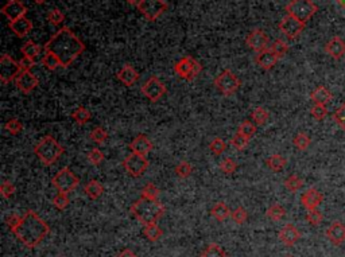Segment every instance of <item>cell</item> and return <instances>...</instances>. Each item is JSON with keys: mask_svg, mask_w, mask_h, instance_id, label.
Returning <instances> with one entry per match:
<instances>
[{"mask_svg": "<svg viewBox=\"0 0 345 257\" xmlns=\"http://www.w3.org/2000/svg\"><path fill=\"white\" fill-rule=\"evenodd\" d=\"M333 94L330 92L328 88L325 86H318L317 89H314L312 93H310V98L314 104H322V105H326L328 102L332 100Z\"/></svg>", "mask_w": 345, "mask_h": 257, "instance_id": "obj_25", "label": "cell"}, {"mask_svg": "<svg viewBox=\"0 0 345 257\" xmlns=\"http://www.w3.org/2000/svg\"><path fill=\"white\" fill-rule=\"evenodd\" d=\"M279 240L286 246H293L299 241L301 238V232L295 228L293 224H286L278 233Z\"/></svg>", "mask_w": 345, "mask_h": 257, "instance_id": "obj_19", "label": "cell"}, {"mask_svg": "<svg viewBox=\"0 0 345 257\" xmlns=\"http://www.w3.org/2000/svg\"><path fill=\"white\" fill-rule=\"evenodd\" d=\"M325 53L332 58L341 59L345 55V41L340 36H333L325 45Z\"/></svg>", "mask_w": 345, "mask_h": 257, "instance_id": "obj_20", "label": "cell"}, {"mask_svg": "<svg viewBox=\"0 0 345 257\" xmlns=\"http://www.w3.org/2000/svg\"><path fill=\"white\" fill-rule=\"evenodd\" d=\"M246 42H247L248 46L251 47L254 51H256V53H260V51L270 49V47H268L270 46V39L266 35V32L263 31V30H259V28L252 30V31L248 34V36L246 38Z\"/></svg>", "mask_w": 345, "mask_h": 257, "instance_id": "obj_14", "label": "cell"}, {"mask_svg": "<svg viewBox=\"0 0 345 257\" xmlns=\"http://www.w3.org/2000/svg\"><path fill=\"white\" fill-rule=\"evenodd\" d=\"M322 199H324V195L322 193L316 189V187H310L307 190L301 195V203L303 205L306 210H313V209H317L320 205H321Z\"/></svg>", "mask_w": 345, "mask_h": 257, "instance_id": "obj_18", "label": "cell"}, {"mask_svg": "<svg viewBox=\"0 0 345 257\" xmlns=\"http://www.w3.org/2000/svg\"><path fill=\"white\" fill-rule=\"evenodd\" d=\"M237 168V164L233 159L231 158H225L220 162V170L224 172V174H233Z\"/></svg>", "mask_w": 345, "mask_h": 257, "instance_id": "obj_47", "label": "cell"}, {"mask_svg": "<svg viewBox=\"0 0 345 257\" xmlns=\"http://www.w3.org/2000/svg\"><path fill=\"white\" fill-rule=\"evenodd\" d=\"M237 132L242 133L243 136L248 137V139H251L254 135H255L256 132V124L255 123H252V121L250 120H246L243 121L242 124H240L239 129H237Z\"/></svg>", "mask_w": 345, "mask_h": 257, "instance_id": "obj_39", "label": "cell"}, {"mask_svg": "<svg viewBox=\"0 0 345 257\" xmlns=\"http://www.w3.org/2000/svg\"><path fill=\"white\" fill-rule=\"evenodd\" d=\"M123 167H124L127 174H129L133 178H139L149 168V160L146 159V156L137 155V154L132 152L123 160Z\"/></svg>", "mask_w": 345, "mask_h": 257, "instance_id": "obj_10", "label": "cell"}, {"mask_svg": "<svg viewBox=\"0 0 345 257\" xmlns=\"http://www.w3.org/2000/svg\"><path fill=\"white\" fill-rule=\"evenodd\" d=\"M8 27L11 28V31L18 38H23V36L27 35L28 32L32 30V22H30L26 16H23V18H19V19L10 22Z\"/></svg>", "mask_w": 345, "mask_h": 257, "instance_id": "obj_23", "label": "cell"}, {"mask_svg": "<svg viewBox=\"0 0 345 257\" xmlns=\"http://www.w3.org/2000/svg\"><path fill=\"white\" fill-rule=\"evenodd\" d=\"M84 191H85V194L88 195L90 199H97L100 198L102 195V193H104V187H102V185L100 183L98 180L92 179L84 186Z\"/></svg>", "mask_w": 345, "mask_h": 257, "instance_id": "obj_27", "label": "cell"}, {"mask_svg": "<svg viewBox=\"0 0 345 257\" xmlns=\"http://www.w3.org/2000/svg\"><path fill=\"white\" fill-rule=\"evenodd\" d=\"M287 160L286 158H283L282 155L279 154H275V155H271L268 159H267V166L272 170V171L278 172L282 171L283 168L286 167Z\"/></svg>", "mask_w": 345, "mask_h": 257, "instance_id": "obj_29", "label": "cell"}, {"mask_svg": "<svg viewBox=\"0 0 345 257\" xmlns=\"http://www.w3.org/2000/svg\"><path fill=\"white\" fill-rule=\"evenodd\" d=\"M88 160L90 162V164L98 166V164L104 160V154H102V151H100L98 148H92V150L88 152Z\"/></svg>", "mask_w": 345, "mask_h": 257, "instance_id": "obj_52", "label": "cell"}, {"mask_svg": "<svg viewBox=\"0 0 345 257\" xmlns=\"http://www.w3.org/2000/svg\"><path fill=\"white\" fill-rule=\"evenodd\" d=\"M119 81H122L126 86H132L135 82L139 80V73L135 70V67L131 65H124V66L116 74Z\"/></svg>", "mask_w": 345, "mask_h": 257, "instance_id": "obj_24", "label": "cell"}, {"mask_svg": "<svg viewBox=\"0 0 345 257\" xmlns=\"http://www.w3.org/2000/svg\"><path fill=\"white\" fill-rule=\"evenodd\" d=\"M53 205H54L58 210H65L69 205V197L65 193H58L53 199Z\"/></svg>", "mask_w": 345, "mask_h": 257, "instance_id": "obj_51", "label": "cell"}, {"mask_svg": "<svg viewBox=\"0 0 345 257\" xmlns=\"http://www.w3.org/2000/svg\"><path fill=\"white\" fill-rule=\"evenodd\" d=\"M89 136L90 140L94 141L96 144H102L108 139V133H107V131L102 127H96V128L92 129Z\"/></svg>", "mask_w": 345, "mask_h": 257, "instance_id": "obj_40", "label": "cell"}, {"mask_svg": "<svg viewBox=\"0 0 345 257\" xmlns=\"http://www.w3.org/2000/svg\"><path fill=\"white\" fill-rule=\"evenodd\" d=\"M231 213L232 211L229 210V207H228L224 202H216L215 205H213L212 209H211V215L220 222H223L227 218H229V217H231Z\"/></svg>", "mask_w": 345, "mask_h": 257, "instance_id": "obj_26", "label": "cell"}, {"mask_svg": "<svg viewBox=\"0 0 345 257\" xmlns=\"http://www.w3.org/2000/svg\"><path fill=\"white\" fill-rule=\"evenodd\" d=\"M174 70H176V73L178 74L181 78H184L186 81H193V80L201 73L202 66H201V63L198 62V61H196L193 57L186 55V57L181 58L180 61L176 63Z\"/></svg>", "mask_w": 345, "mask_h": 257, "instance_id": "obj_7", "label": "cell"}, {"mask_svg": "<svg viewBox=\"0 0 345 257\" xmlns=\"http://www.w3.org/2000/svg\"><path fill=\"white\" fill-rule=\"evenodd\" d=\"M305 23H302L301 20H298L294 16H291L287 14L286 16H283L282 20L279 22V30L283 35H286L289 39L298 38L302 34V31L305 30Z\"/></svg>", "mask_w": 345, "mask_h": 257, "instance_id": "obj_12", "label": "cell"}, {"mask_svg": "<svg viewBox=\"0 0 345 257\" xmlns=\"http://www.w3.org/2000/svg\"><path fill=\"white\" fill-rule=\"evenodd\" d=\"M318 11L317 4L313 0H291L290 3L286 6V12L289 15L294 16L302 23L313 18V15Z\"/></svg>", "mask_w": 345, "mask_h": 257, "instance_id": "obj_5", "label": "cell"}, {"mask_svg": "<svg viewBox=\"0 0 345 257\" xmlns=\"http://www.w3.org/2000/svg\"><path fill=\"white\" fill-rule=\"evenodd\" d=\"M293 143H294V145L298 150H301V151H305V150H307L310 145V143H312V139H310L309 135H306L305 132H299L295 135L294 140H293Z\"/></svg>", "mask_w": 345, "mask_h": 257, "instance_id": "obj_38", "label": "cell"}, {"mask_svg": "<svg viewBox=\"0 0 345 257\" xmlns=\"http://www.w3.org/2000/svg\"><path fill=\"white\" fill-rule=\"evenodd\" d=\"M63 147L55 140L54 137L47 135L42 137L34 147V152L38 156V159L42 162L45 166H51L61 158L63 154Z\"/></svg>", "mask_w": 345, "mask_h": 257, "instance_id": "obj_4", "label": "cell"}, {"mask_svg": "<svg viewBox=\"0 0 345 257\" xmlns=\"http://www.w3.org/2000/svg\"><path fill=\"white\" fill-rule=\"evenodd\" d=\"M278 59L279 57L275 54L274 51L271 50V47L270 49H267V50L260 51V53H258V55H256V63H258L262 69H264V70H270V69H272V67L277 65V62H278Z\"/></svg>", "mask_w": 345, "mask_h": 257, "instance_id": "obj_22", "label": "cell"}, {"mask_svg": "<svg viewBox=\"0 0 345 257\" xmlns=\"http://www.w3.org/2000/svg\"><path fill=\"white\" fill-rule=\"evenodd\" d=\"M266 215L272 221H281L286 215V210H285V207L278 205V203H274L272 206L267 209Z\"/></svg>", "mask_w": 345, "mask_h": 257, "instance_id": "obj_34", "label": "cell"}, {"mask_svg": "<svg viewBox=\"0 0 345 257\" xmlns=\"http://www.w3.org/2000/svg\"><path fill=\"white\" fill-rule=\"evenodd\" d=\"M143 234L146 236V238L151 242H157L159 238L162 237L163 234V230L157 225V224H150V225H145V229H143Z\"/></svg>", "mask_w": 345, "mask_h": 257, "instance_id": "obj_28", "label": "cell"}, {"mask_svg": "<svg viewBox=\"0 0 345 257\" xmlns=\"http://www.w3.org/2000/svg\"><path fill=\"white\" fill-rule=\"evenodd\" d=\"M285 257H294V256H291V254H287V256H285Z\"/></svg>", "mask_w": 345, "mask_h": 257, "instance_id": "obj_61", "label": "cell"}, {"mask_svg": "<svg viewBox=\"0 0 345 257\" xmlns=\"http://www.w3.org/2000/svg\"><path fill=\"white\" fill-rule=\"evenodd\" d=\"M142 197L149 199H158L159 190H158V187L154 183H147L143 187V190H142Z\"/></svg>", "mask_w": 345, "mask_h": 257, "instance_id": "obj_50", "label": "cell"}, {"mask_svg": "<svg viewBox=\"0 0 345 257\" xmlns=\"http://www.w3.org/2000/svg\"><path fill=\"white\" fill-rule=\"evenodd\" d=\"M225 148H227V144H225V141H224L221 137H215V139L209 143V150L217 156L223 155L224 151H225Z\"/></svg>", "mask_w": 345, "mask_h": 257, "instance_id": "obj_44", "label": "cell"}, {"mask_svg": "<svg viewBox=\"0 0 345 257\" xmlns=\"http://www.w3.org/2000/svg\"><path fill=\"white\" fill-rule=\"evenodd\" d=\"M271 50L274 51L279 58H282L283 55L289 51V45H287L283 39H277V41L271 45Z\"/></svg>", "mask_w": 345, "mask_h": 257, "instance_id": "obj_46", "label": "cell"}, {"mask_svg": "<svg viewBox=\"0 0 345 257\" xmlns=\"http://www.w3.org/2000/svg\"><path fill=\"white\" fill-rule=\"evenodd\" d=\"M47 20H49L53 26L59 27V26H62L63 22H65V15H63V12L61 11V10L54 8V10H51V11H49V14H47Z\"/></svg>", "mask_w": 345, "mask_h": 257, "instance_id": "obj_37", "label": "cell"}, {"mask_svg": "<svg viewBox=\"0 0 345 257\" xmlns=\"http://www.w3.org/2000/svg\"><path fill=\"white\" fill-rule=\"evenodd\" d=\"M12 233L15 234L22 244L32 249L43 241V238L50 233V226L43 221L36 211L27 210L22 217L19 226Z\"/></svg>", "mask_w": 345, "mask_h": 257, "instance_id": "obj_2", "label": "cell"}, {"mask_svg": "<svg viewBox=\"0 0 345 257\" xmlns=\"http://www.w3.org/2000/svg\"><path fill=\"white\" fill-rule=\"evenodd\" d=\"M153 143L150 140L149 137L146 135H137L129 144V150L133 152V154H137V155L146 156L149 154L151 150H153Z\"/></svg>", "mask_w": 345, "mask_h": 257, "instance_id": "obj_21", "label": "cell"}, {"mask_svg": "<svg viewBox=\"0 0 345 257\" xmlns=\"http://www.w3.org/2000/svg\"><path fill=\"white\" fill-rule=\"evenodd\" d=\"M16 187L15 185L11 183L10 180H4L2 186H0V193L3 195V198H11L12 195L15 194Z\"/></svg>", "mask_w": 345, "mask_h": 257, "instance_id": "obj_53", "label": "cell"}, {"mask_svg": "<svg viewBox=\"0 0 345 257\" xmlns=\"http://www.w3.org/2000/svg\"><path fill=\"white\" fill-rule=\"evenodd\" d=\"M192 171H193L192 164L189 163V162H186V160L181 162L180 164H177L176 174L178 178H181V179H186V178H189L190 174H192Z\"/></svg>", "mask_w": 345, "mask_h": 257, "instance_id": "obj_41", "label": "cell"}, {"mask_svg": "<svg viewBox=\"0 0 345 257\" xmlns=\"http://www.w3.org/2000/svg\"><path fill=\"white\" fill-rule=\"evenodd\" d=\"M4 129H6L10 135H18L19 132H22L23 125H22V123H20L16 117H14V119H10V120L4 124Z\"/></svg>", "mask_w": 345, "mask_h": 257, "instance_id": "obj_42", "label": "cell"}, {"mask_svg": "<svg viewBox=\"0 0 345 257\" xmlns=\"http://www.w3.org/2000/svg\"><path fill=\"white\" fill-rule=\"evenodd\" d=\"M20 221H22V217H20V215H18V214H15V213H12V214H10V215H7V217H6V224H7V226L10 228V230H11V232H14V230H15L18 226H19Z\"/></svg>", "mask_w": 345, "mask_h": 257, "instance_id": "obj_55", "label": "cell"}, {"mask_svg": "<svg viewBox=\"0 0 345 257\" xmlns=\"http://www.w3.org/2000/svg\"><path fill=\"white\" fill-rule=\"evenodd\" d=\"M166 90L167 89H166L165 84L154 76L142 85V93L145 94L151 102H157L158 100H161L162 96L166 94Z\"/></svg>", "mask_w": 345, "mask_h": 257, "instance_id": "obj_13", "label": "cell"}, {"mask_svg": "<svg viewBox=\"0 0 345 257\" xmlns=\"http://www.w3.org/2000/svg\"><path fill=\"white\" fill-rule=\"evenodd\" d=\"M167 8L169 6L165 0H141V3L137 4L139 12L150 22L157 20L162 14L167 11Z\"/></svg>", "mask_w": 345, "mask_h": 257, "instance_id": "obj_8", "label": "cell"}, {"mask_svg": "<svg viewBox=\"0 0 345 257\" xmlns=\"http://www.w3.org/2000/svg\"><path fill=\"white\" fill-rule=\"evenodd\" d=\"M26 12H27V8L20 0H8L2 8V14L10 22L23 18V16H26Z\"/></svg>", "mask_w": 345, "mask_h": 257, "instance_id": "obj_15", "label": "cell"}, {"mask_svg": "<svg viewBox=\"0 0 345 257\" xmlns=\"http://www.w3.org/2000/svg\"><path fill=\"white\" fill-rule=\"evenodd\" d=\"M116 257H137L131 249H123Z\"/></svg>", "mask_w": 345, "mask_h": 257, "instance_id": "obj_57", "label": "cell"}, {"mask_svg": "<svg viewBox=\"0 0 345 257\" xmlns=\"http://www.w3.org/2000/svg\"><path fill=\"white\" fill-rule=\"evenodd\" d=\"M336 3H337L341 8H345V0H336Z\"/></svg>", "mask_w": 345, "mask_h": 257, "instance_id": "obj_59", "label": "cell"}, {"mask_svg": "<svg viewBox=\"0 0 345 257\" xmlns=\"http://www.w3.org/2000/svg\"><path fill=\"white\" fill-rule=\"evenodd\" d=\"M231 218L233 219V221L236 222V224H239V225H242V224H244V222L247 221L248 218V213L246 211V209L242 206L236 207L235 210L232 211L231 213Z\"/></svg>", "mask_w": 345, "mask_h": 257, "instance_id": "obj_48", "label": "cell"}, {"mask_svg": "<svg viewBox=\"0 0 345 257\" xmlns=\"http://www.w3.org/2000/svg\"><path fill=\"white\" fill-rule=\"evenodd\" d=\"M53 185L59 193H65V194H69L73 190L77 189L80 183V179L77 176L72 172V170L69 167L61 168L57 174L53 178Z\"/></svg>", "mask_w": 345, "mask_h": 257, "instance_id": "obj_6", "label": "cell"}, {"mask_svg": "<svg viewBox=\"0 0 345 257\" xmlns=\"http://www.w3.org/2000/svg\"><path fill=\"white\" fill-rule=\"evenodd\" d=\"M19 66L22 71H30L32 67L36 66V61L32 58H27V57H23V58L19 61Z\"/></svg>", "mask_w": 345, "mask_h": 257, "instance_id": "obj_56", "label": "cell"}, {"mask_svg": "<svg viewBox=\"0 0 345 257\" xmlns=\"http://www.w3.org/2000/svg\"><path fill=\"white\" fill-rule=\"evenodd\" d=\"M166 207L158 199H149L142 197L132 203L131 213L142 225H150V224H157L158 219L163 217Z\"/></svg>", "mask_w": 345, "mask_h": 257, "instance_id": "obj_3", "label": "cell"}, {"mask_svg": "<svg viewBox=\"0 0 345 257\" xmlns=\"http://www.w3.org/2000/svg\"><path fill=\"white\" fill-rule=\"evenodd\" d=\"M283 183H285V187H286L287 190L291 191V193H297V191H299L303 187V180L297 175H290L289 178L285 179Z\"/></svg>", "mask_w": 345, "mask_h": 257, "instance_id": "obj_35", "label": "cell"}, {"mask_svg": "<svg viewBox=\"0 0 345 257\" xmlns=\"http://www.w3.org/2000/svg\"><path fill=\"white\" fill-rule=\"evenodd\" d=\"M312 116L316 119V120L321 121L325 119V116L328 115V109H326V105H322V104H314L310 109Z\"/></svg>", "mask_w": 345, "mask_h": 257, "instance_id": "obj_49", "label": "cell"}, {"mask_svg": "<svg viewBox=\"0 0 345 257\" xmlns=\"http://www.w3.org/2000/svg\"><path fill=\"white\" fill-rule=\"evenodd\" d=\"M20 71L22 70H20L19 62H16L10 55L3 54L0 57V80L3 84H8L12 80H15Z\"/></svg>", "mask_w": 345, "mask_h": 257, "instance_id": "obj_11", "label": "cell"}, {"mask_svg": "<svg viewBox=\"0 0 345 257\" xmlns=\"http://www.w3.org/2000/svg\"><path fill=\"white\" fill-rule=\"evenodd\" d=\"M215 86L224 94V96H232L237 92L240 88V80L236 77L231 70H224L215 78L213 81Z\"/></svg>", "mask_w": 345, "mask_h": 257, "instance_id": "obj_9", "label": "cell"}, {"mask_svg": "<svg viewBox=\"0 0 345 257\" xmlns=\"http://www.w3.org/2000/svg\"><path fill=\"white\" fill-rule=\"evenodd\" d=\"M126 2L128 4H131V6H136V7H137V4L141 3V0H126Z\"/></svg>", "mask_w": 345, "mask_h": 257, "instance_id": "obj_58", "label": "cell"}, {"mask_svg": "<svg viewBox=\"0 0 345 257\" xmlns=\"http://www.w3.org/2000/svg\"><path fill=\"white\" fill-rule=\"evenodd\" d=\"M20 51H22L23 57H27V58L34 59L41 54V46L38 45V43L32 42V41H27V42L24 43L23 46H22Z\"/></svg>", "mask_w": 345, "mask_h": 257, "instance_id": "obj_30", "label": "cell"}, {"mask_svg": "<svg viewBox=\"0 0 345 257\" xmlns=\"http://www.w3.org/2000/svg\"><path fill=\"white\" fill-rule=\"evenodd\" d=\"M45 50L57 55L62 67H67L75 62L80 54H83L85 45L71 28L62 27L49 39V42L45 45Z\"/></svg>", "mask_w": 345, "mask_h": 257, "instance_id": "obj_1", "label": "cell"}, {"mask_svg": "<svg viewBox=\"0 0 345 257\" xmlns=\"http://www.w3.org/2000/svg\"><path fill=\"white\" fill-rule=\"evenodd\" d=\"M325 236L333 245H342L345 242V224L340 221H333L326 229Z\"/></svg>", "mask_w": 345, "mask_h": 257, "instance_id": "obj_17", "label": "cell"}, {"mask_svg": "<svg viewBox=\"0 0 345 257\" xmlns=\"http://www.w3.org/2000/svg\"><path fill=\"white\" fill-rule=\"evenodd\" d=\"M72 117H73V120H75L79 125H85L86 123L90 120L92 115H90V112L86 109V108H84V106H79L75 112L72 113Z\"/></svg>", "mask_w": 345, "mask_h": 257, "instance_id": "obj_33", "label": "cell"}, {"mask_svg": "<svg viewBox=\"0 0 345 257\" xmlns=\"http://www.w3.org/2000/svg\"><path fill=\"white\" fill-rule=\"evenodd\" d=\"M42 63L49 69V70H55V69H58L59 66L62 67V63H61L58 57L55 54H53V53H50V51H46V54L43 55Z\"/></svg>", "mask_w": 345, "mask_h": 257, "instance_id": "obj_32", "label": "cell"}, {"mask_svg": "<svg viewBox=\"0 0 345 257\" xmlns=\"http://www.w3.org/2000/svg\"><path fill=\"white\" fill-rule=\"evenodd\" d=\"M15 84L18 86V89L27 94L40 85V80L31 71H20L18 74V77L15 78Z\"/></svg>", "mask_w": 345, "mask_h": 257, "instance_id": "obj_16", "label": "cell"}, {"mask_svg": "<svg viewBox=\"0 0 345 257\" xmlns=\"http://www.w3.org/2000/svg\"><path fill=\"white\" fill-rule=\"evenodd\" d=\"M248 141H250V139L246 136H243L242 133H236V135H233V137L231 139V145L235 150H237V151H242V150H244V148L247 147L248 145Z\"/></svg>", "mask_w": 345, "mask_h": 257, "instance_id": "obj_45", "label": "cell"}, {"mask_svg": "<svg viewBox=\"0 0 345 257\" xmlns=\"http://www.w3.org/2000/svg\"><path fill=\"white\" fill-rule=\"evenodd\" d=\"M201 257H227V253L223 249V246H220L216 242H212L202 250Z\"/></svg>", "mask_w": 345, "mask_h": 257, "instance_id": "obj_31", "label": "cell"}, {"mask_svg": "<svg viewBox=\"0 0 345 257\" xmlns=\"http://www.w3.org/2000/svg\"><path fill=\"white\" fill-rule=\"evenodd\" d=\"M306 221L309 222L310 225L318 226L324 221V215L320 210L313 209V210H306Z\"/></svg>", "mask_w": 345, "mask_h": 257, "instance_id": "obj_43", "label": "cell"}, {"mask_svg": "<svg viewBox=\"0 0 345 257\" xmlns=\"http://www.w3.org/2000/svg\"><path fill=\"white\" fill-rule=\"evenodd\" d=\"M59 257H65V256H59Z\"/></svg>", "mask_w": 345, "mask_h": 257, "instance_id": "obj_62", "label": "cell"}, {"mask_svg": "<svg viewBox=\"0 0 345 257\" xmlns=\"http://www.w3.org/2000/svg\"><path fill=\"white\" fill-rule=\"evenodd\" d=\"M34 2H36V3H38V4H42V3H45L46 0H34Z\"/></svg>", "mask_w": 345, "mask_h": 257, "instance_id": "obj_60", "label": "cell"}, {"mask_svg": "<svg viewBox=\"0 0 345 257\" xmlns=\"http://www.w3.org/2000/svg\"><path fill=\"white\" fill-rule=\"evenodd\" d=\"M268 116H270V113L267 112L263 106H258V108H255V109L252 111V113H251L252 121H254L256 125L264 124V123L268 120Z\"/></svg>", "mask_w": 345, "mask_h": 257, "instance_id": "obj_36", "label": "cell"}, {"mask_svg": "<svg viewBox=\"0 0 345 257\" xmlns=\"http://www.w3.org/2000/svg\"><path fill=\"white\" fill-rule=\"evenodd\" d=\"M333 120L336 121V124L340 125V127L345 131V102L340 106V108H337V109L334 111Z\"/></svg>", "mask_w": 345, "mask_h": 257, "instance_id": "obj_54", "label": "cell"}]
</instances>
